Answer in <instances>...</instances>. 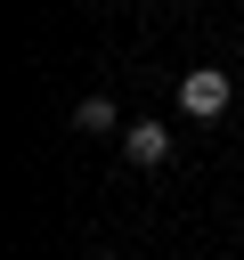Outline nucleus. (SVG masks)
I'll return each instance as SVG.
<instances>
[{"instance_id":"f257e3e1","label":"nucleus","mask_w":244,"mask_h":260,"mask_svg":"<svg viewBox=\"0 0 244 260\" xmlns=\"http://www.w3.org/2000/svg\"><path fill=\"white\" fill-rule=\"evenodd\" d=\"M228 73L220 65H195V73H179V114H195V122H211V114H228Z\"/></svg>"},{"instance_id":"f03ea898","label":"nucleus","mask_w":244,"mask_h":260,"mask_svg":"<svg viewBox=\"0 0 244 260\" xmlns=\"http://www.w3.org/2000/svg\"><path fill=\"white\" fill-rule=\"evenodd\" d=\"M122 154H130L138 171H155V162L171 154V130H163V122H130V130H122Z\"/></svg>"},{"instance_id":"7ed1b4c3","label":"nucleus","mask_w":244,"mask_h":260,"mask_svg":"<svg viewBox=\"0 0 244 260\" xmlns=\"http://www.w3.org/2000/svg\"><path fill=\"white\" fill-rule=\"evenodd\" d=\"M73 130H89V138H114L122 122H114V98H81L73 106Z\"/></svg>"}]
</instances>
